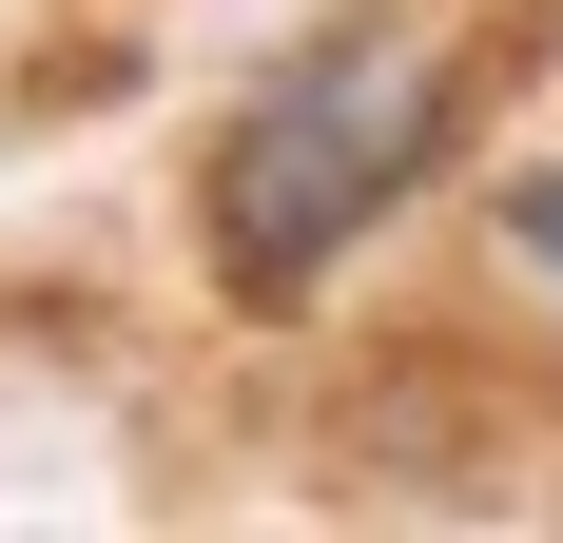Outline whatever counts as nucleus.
<instances>
[{"label": "nucleus", "mask_w": 563, "mask_h": 543, "mask_svg": "<svg viewBox=\"0 0 563 543\" xmlns=\"http://www.w3.org/2000/svg\"><path fill=\"white\" fill-rule=\"evenodd\" d=\"M448 156H466V58L408 20H331L273 78H233V117L195 136V253L233 311H311Z\"/></svg>", "instance_id": "f257e3e1"}, {"label": "nucleus", "mask_w": 563, "mask_h": 543, "mask_svg": "<svg viewBox=\"0 0 563 543\" xmlns=\"http://www.w3.org/2000/svg\"><path fill=\"white\" fill-rule=\"evenodd\" d=\"M506 253L563 291V156H544V175H506Z\"/></svg>", "instance_id": "f03ea898"}]
</instances>
